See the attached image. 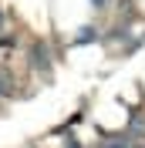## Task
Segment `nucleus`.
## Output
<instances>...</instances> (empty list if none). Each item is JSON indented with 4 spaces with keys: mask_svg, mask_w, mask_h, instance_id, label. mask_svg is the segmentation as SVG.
<instances>
[{
    "mask_svg": "<svg viewBox=\"0 0 145 148\" xmlns=\"http://www.w3.org/2000/svg\"><path fill=\"white\" fill-rule=\"evenodd\" d=\"M10 84H14L10 71H7V67H0V98H3V94H10Z\"/></svg>",
    "mask_w": 145,
    "mask_h": 148,
    "instance_id": "f257e3e1",
    "label": "nucleus"
},
{
    "mask_svg": "<svg viewBox=\"0 0 145 148\" xmlns=\"http://www.w3.org/2000/svg\"><path fill=\"white\" fill-rule=\"evenodd\" d=\"M34 67H47V61H44V47H41V44L34 47Z\"/></svg>",
    "mask_w": 145,
    "mask_h": 148,
    "instance_id": "f03ea898",
    "label": "nucleus"
}]
</instances>
